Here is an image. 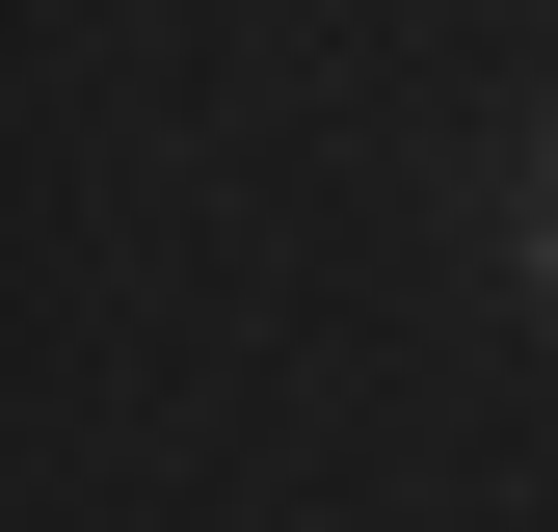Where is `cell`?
Instances as JSON below:
<instances>
[{
	"label": "cell",
	"instance_id": "1",
	"mask_svg": "<svg viewBox=\"0 0 558 532\" xmlns=\"http://www.w3.org/2000/svg\"><path fill=\"white\" fill-rule=\"evenodd\" d=\"M506 266H532V293H558V133H532V186H506Z\"/></svg>",
	"mask_w": 558,
	"mask_h": 532
}]
</instances>
